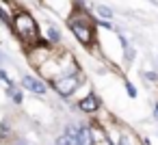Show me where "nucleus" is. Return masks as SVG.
<instances>
[{
    "label": "nucleus",
    "mask_w": 158,
    "mask_h": 145,
    "mask_svg": "<svg viewBox=\"0 0 158 145\" xmlns=\"http://www.w3.org/2000/svg\"><path fill=\"white\" fill-rule=\"evenodd\" d=\"M145 76H147V78H149V80H158V74H152V72H147V74H145Z\"/></svg>",
    "instance_id": "nucleus-13"
},
{
    "label": "nucleus",
    "mask_w": 158,
    "mask_h": 145,
    "mask_svg": "<svg viewBox=\"0 0 158 145\" xmlns=\"http://www.w3.org/2000/svg\"><path fill=\"white\" fill-rule=\"evenodd\" d=\"M119 145H130L128 143V136H119Z\"/></svg>",
    "instance_id": "nucleus-14"
},
{
    "label": "nucleus",
    "mask_w": 158,
    "mask_h": 145,
    "mask_svg": "<svg viewBox=\"0 0 158 145\" xmlns=\"http://www.w3.org/2000/svg\"><path fill=\"white\" fill-rule=\"evenodd\" d=\"M0 63H2V54H0Z\"/></svg>",
    "instance_id": "nucleus-16"
},
{
    "label": "nucleus",
    "mask_w": 158,
    "mask_h": 145,
    "mask_svg": "<svg viewBox=\"0 0 158 145\" xmlns=\"http://www.w3.org/2000/svg\"><path fill=\"white\" fill-rule=\"evenodd\" d=\"M48 39H50V41H59V39H61V33H59L54 26H48Z\"/></svg>",
    "instance_id": "nucleus-7"
},
{
    "label": "nucleus",
    "mask_w": 158,
    "mask_h": 145,
    "mask_svg": "<svg viewBox=\"0 0 158 145\" xmlns=\"http://www.w3.org/2000/svg\"><path fill=\"white\" fill-rule=\"evenodd\" d=\"M76 87H78V78H76V76H65V78H59V80H56V89H59L63 95L72 93Z\"/></svg>",
    "instance_id": "nucleus-5"
},
{
    "label": "nucleus",
    "mask_w": 158,
    "mask_h": 145,
    "mask_svg": "<svg viewBox=\"0 0 158 145\" xmlns=\"http://www.w3.org/2000/svg\"><path fill=\"white\" fill-rule=\"evenodd\" d=\"M11 100H13L15 104H22V100H24V97H22V91H11Z\"/></svg>",
    "instance_id": "nucleus-9"
},
{
    "label": "nucleus",
    "mask_w": 158,
    "mask_h": 145,
    "mask_svg": "<svg viewBox=\"0 0 158 145\" xmlns=\"http://www.w3.org/2000/svg\"><path fill=\"white\" fill-rule=\"evenodd\" d=\"M126 91H128V95H130V97H136V89H134L130 82H126Z\"/></svg>",
    "instance_id": "nucleus-11"
},
{
    "label": "nucleus",
    "mask_w": 158,
    "mask_h": 145,
    "mask_svg": "<svg viewBox=\"0 0 158 145\" xmlns=\"http://www.w3.org/2000/svg\"><path fill=\"white\" fill-rule=\"evenodd\" d=\"M56 145H91V132L87 128L78 130H67L56 139Z\"/></svg>",
    "instance_id": "nucleus-2"
},
{
    "label": "nucleus",
    "mask_w": 158,
    "mask_h": 145,
    "mask_svg": "<svg viewBox=\"0 0 158 145\" xmlns=\"http://www.w3.org/2000/svg\"><path fill=\"white\" fill-rule=\"evenodd\" d=\"M0 20H2V22H5L7 26H11V24H13V22H11V18H9V15H7V13L2 11V7H0Z\"/></svg>",
    "instance_id": "nucleus-10"
},
{
    "label": "nucleus",
    "mask_w": 158,
    "mask_h": 145,
    "mask_svg": "<svg viewBox=\"0 0 158 145\" xmlns=\"http://www.w3.org/2000/svg\"><path fill=\"white\" fill-rule=\"evenodd\" d=\"M154 117L158 119V102H156V106H154Z\"/></svg>",
    "instance_id": "nucleus-15"
},
{
    "label": "nucleus",
    "mask_w": 158,
    "mask_h": 145,
    "mask_svg": "<svg viewBox=\"0 0 158 145\" xmlns=\"http://www.w3.org/2000/svg\"><path fill=\"white\" fill-rule=\"evenodd\" d=\"M0 80H5V82H7V85H9V87H11V85H13V82H11V78H9V76H7V72H2V69H0Z\"/></svg>",
    "instance_id": "nucleus-12"
},
{
    "label": "nucleus",
    "mask_w": 158,
    "mask_h": 145,
    "mask_svg": "<svg viewBox=\"0 0 158 145\" xmlns=\"http://www.w3.org/2000/svg\"><path fill=\"white\" fill-rule=\"evenodd\" d=\"M98 106H100V100H98L95 95H87V97L80 102V108H82L85 113H95Z\"/></svg>",
    "instance_id": "nucleus-6"
},
{
    "label": "nucleus",
    "mask_w": 158,
    "mask_h": 145,
    "mask_svg": "<svg viewBox=\"0 0 158 145\" xmlns=\"http://www.w3.org/2000/svg\"><path fill=\"white\" fill-rule=\"evenodd\" d=\"M13 26H15V33H18L24 41H37V24H35V20H33L28 13L20 11V13L15 15Z\"/></svg>",
    "instance_id": "nucleus-1"
},
{
    "label": "nucleus",
    "mask_w": 158,
    "mask_h": 145,
    "mask_svg": "<svg viewBox=\"0 0 158 145\" xmlns=\"http://www.w3.org/2000/svg\"><path fill=\"white\" fill-rule=\"evenodd\" d=\"M22 85L28 89V91H33V93H37V95H44L46 93V85L39 80V78H33V76H24L22 78Z\"/></svg>",
    "instance_id": "nucleus-4"
},
{
    "label": "nucleus",
    "mask_w": 158,
    "mask_h": 145,
    "mask_svg": "<svg viewBox=\"0 0 158 145\" xmlns=\"http://www.w3.org/2000/svg\"><path fill=\"white\" fill-rule=\"evenodd\" d=\"M98 13H100L102 18H110V15H113V11H110L108 7H98Z\"/></svg>",
    "instance_id": "nucleus-8"
},
{
    "label": "nucleus",
    "mask_w": 158,
    "mask_h": 145,
    "mask_svg": "<svg viewBox=\"0 0 158 145\" xmlns=\"http://www.w3.org/2000/svg\"><path fill=\"white\" fill-rule=\"evenodd\" d=\"M69 28H72V33L78 37V41L80 44H89L91 41V22L85 18V20H78V18H72L69 20Z\"/></svg>",
    "instance_id": "nucleus-3"
}]
</instances>
